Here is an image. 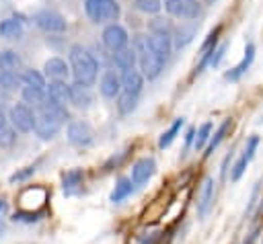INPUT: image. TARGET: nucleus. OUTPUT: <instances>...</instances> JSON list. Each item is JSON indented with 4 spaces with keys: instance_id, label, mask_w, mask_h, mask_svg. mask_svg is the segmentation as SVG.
<instances>
[{
    "instance_id": "18",
    "label": "nucleus",
    "mask_w": 263,
    "mask_h": 244,
    "mask_svg": "<svg viewBox=\"0 0 263 244\" xmlns=\"http://www.w3.org/2000/svg\"><path fill=\"white\" fill-rule=\"evenodd\" d=\"M111 62H113V66H115L117 70L127 72V70H134V66H136V62H138V53H136L134 47H125V49L115 51V53L111 55Z\"/></svg>"
},
{
    "instance_id": "37",
    "label": "nucleus",
    "mask_w": 263,
    "mask_h": 244,
    "mask_svg": "<svg viewBox=\"0 0 263 244\" xmlns=\"http://www.w3.org/2000/svg\"><path fill=\"white\" fill-rule=\"evenodd\" d=\"M6 100H8V90H2V88H0V105L6 103Z\"/></svg>"
},
{
    "instance_id": "10",
    "label": "nucleus",
    "mask_w": 263,
    "mask_h": 244,
    "mask_svg": "<svg viewBox=\"0 0 263 244\" xmlns=\"http://www.w3.org/2000/svg\"><path fill=\"white\" fill-rule=\"evenodd\" d=\"M257 146H259V137H257V135H251V137L247 139V146H245L247 152L240 154V158L234 162V166H232V170H230V178H232L234 182L245 174L249 162L253 160V156H255V152H257Z\"/></svg>"
},
{
    "instance_id": "32",
    "label": "nucleus",
    "mask_w": 263,
    "mask_h": 244,
    "mask_svg": "<svg viewBox=\"0 0 263 244\" xmlns=\"http://www.w3.org/2000/svg\"><path fill=\"white\" fill-rule=\"evenodd\" d=\"M193 37H195V27L191 25V27H181L179 31H177V35H175V47L177 49H183L185 45H189L191 41H193Z\"/></svg>"
},
{
    "instance_id": "30",
    "label": "nucleus",
    "mask_w": 263,
    "mask_h": 244,
    "mask_svg": "<svg viewBox=\"0 0 263 244\" xmlns=\"http://www.w3.org/2000/svg\"><path fill=\"white\" fill-rule=\"evenodd\" d=\"M18 66H21V57H18L16 51H12V49L0 51V70H10V72H14Z\"/></svg>"
},
{
    "instance_id": "4",
    "label": "nucleus",
    "mask_w": 263,
    "mask_h": 244,
    "mask_svg": "<svg viewBox=\"0 0 263 244\" xmlns=\"http://www.w3.org/2000/svg\"><path fill=\"white\" fill-rule=\"evenodd\" d=\"M138 47H136V53H138V64H140V70H142V76L148 78V80H154L160 76L162 68H164V59H160L158 55H154L148 45H146V37H138L136 39Z\"/></svg>"
},
{
    "instance_id": "3",
    "label": "nucleus",
    "mask_w": 263,
    "mask_h": 244,
    "mask_svg": "<svg viewBox=\"0 0 263 244\" xmlns=\"http://www.w3.org/2000/svg\"><path fill=\"white\" fill-rule=\"evenodd\" d=\"M84 12L86 16L101 25V23H115L121 14V6L117 0H84Z\"/></svg>"
},
{
    "instance_id": "8",
    "label": "nucleus",
    "mask_w": 263,
    "mask_h": 244,
    "mask_svg": "<svg viewBox=\"0 0 263 244\" xmlns=\"http://www.w3.org/2000/svg\"><path fill=\"white\" fill-rule=\"evenodd\" d=\"M35 25L45 31V33H64L66 31V21L62 14L53 12V10H39L33 14Z\"/></svg>"
},
{
    "instance_id": "9",
    "label": "nucleus",
    "mask_w": 263,
    "mask_h": 244,
    "mask_svg": "<svg viewBox=\"0 0 263 244\" xmlns=\"http://www.w3.org/2000/svg\"><path fill=\"white\" fill-rule=\"evenodd\" d=\"M164 8L175 18H195L199 14V2L197 0H166Z\"/></svg>"
},
{
    "instance_id": "26",
    "label": "nucleus",
    "mask_w": 263,
    "mask_h": 244,
    "mask_svg": "<svg viewBox=\"0 0 263 244\" xmlns=\"http://www.w3.org/2000/svg\"><path fill=\"white\" fill-rule=\"evenodd\" d=\"M138 100H140V94H129V92H121L117 96V111L121 115H132L138 107Z\"/></svg>"
},
{
    "instance_id": "13",
    "label": "nucleus",
    "mask_w": 263,
    "mask_h": 244,
    "mask_svg": "<svg viewBox=\"0 0 263 244\" xmlns=\"http://www.w3.org/2000/svg\"><path fill=\"white\" fill-rule=\"evenodd\" d=\"M156 172V162L152 158H140L132 164V182L134 185H144L152 178V174Z\"/></svg>"
},
{
    "instance_id": "7",
    "label": "nucleus",
    "mask_w": 263,
    "mask_h": 244,
    "mask_svg": "<svg viewBox=\"0 0 263 244\" xmlns=\"http://www.w3.org/2000/svg\"><path fill=\"white\" fill-rule=\"evenodd\" d=\"M127 41H129V35H127V31L121 25L111 23V25L105 27V31H103V45L109 51L115 53L119 49H125L127 47Z\"/></svg>"
},
{
    "instance_id": "34",
    "label": "nucleus",
    "mask_w": 263,
    "mask_h": 244,
    "mask_svg": "<svg viewBox=\"0 0 263 244\" xmlns=\"http://www.w3.org/2000/svg\"><path fill=\"white\" fill-rule=\"evenodd\" d=\"M14 141H16V131H14V127H12L10 123L2 125V127H0V148H10Z\"/></svg>"
},
{
    "instance_id": "17",
    "label": "nucleus",
    "mask_w": 263,
    "mask_h": 244,
    "mask_svg": "<svg viewBox=\"0 0 263 244\" xmlns=\"http://www.w3.org/2000/svg\"><path fill=\"white\" fill-rule=\"evenodd\" d=\"M253 59H255V45H253V43H249V45L245 47V55H242V59H240L234 68H230V70L224 74V78H226V80H232V82H234V80H238V78H240V76L251 68Z\"/></svg>"
},
{
    "instance_id": "20",
    "label": "nucleus",
    "mask_w": 263,
    "mask_h": 244,
    "mask_svg": "<svg viewBox=\"0 0 263 244\" xmlns=\"http://www.w3.org/2000/svg\"><path fill=\"white\" fill-rule=\"evenodd\" d=\"M43 70H45V76H49L51 80H64L70 72V68L66 66V62L62 57H49L43 64Z\"/></svg>"
},
{
    "instance_id": "19",
    "label": "nucleus",
    "mask_w": 263,
    "mask_h": 244,
    "mask_svg": "<svg viewBox=\"0 0 263 244\" xmlns=\"http://www.w3.org/2000/svg\"><path fill=\"white\" fill-rule=\"evenodd\" d=\"M90 103H92V96H90L88 86L72 82L70 84V105H74L76 109H88Z\"/></svg>"
},
{
    "instance_id": "23",
    "label": "nucleus",
    "mask_w": 263,
    "mask_h": 244,
    "mask_svg": "<svg viewBox=\"0 0 263 244\" xmlns=\"http://www.w3.org/2000/svg\"><path fill=\"white\" fill-rule=\"evenodd\" d=\"M132 191H134V182H132V178H127V176H121V178L115 182V189L111 191V195H109V201H113V203H119V201L127 199V197L132 195Z\"/></svg>"
},
{
    "instance_id": "29",
    "label": "nucleus",
    "mask_w": 263,
    "mask_h": 244,
    "mask_svg": "<svg viewBox=\"0 0 263 244\" xmlns=\"http://www.w3.org/2000/svg\"><path fill=\"white\" fill-rule=\"evenodd\" d=\"M18 86H23V80H21V74L16 72H10V70H0V88L2 90H16Z\"/></svg>"
},
{
    "instance_id": "27",
    "label": "nucleus",
    "mask_w": 263,
    "mask_h": 244,
    "mask_svg": "<svg viewBox=\"0 0 263 244\" xmlns=\"http://www.w3.org/2000/svg\"><path fill=\"white\" fill-rule=\"evenodd\" d=\"M21 96H23V103L25 105H29V107L33 105L35 109H39L45 103V98H47L43 90H35V88H29V86H23L21 88Z\"/></svg>"
},
{
    "instance_id": "5",
    "label": "nucleus",
    "mask_w": 263,
    "mask_h": 244,
    "mask_svg": "<svg viewBox=\"0 0 263 244\" xmlns=\"http://www.w3.org/2000/svg\"><path fill=\"white\" fill-rule=\"evenodd\" d=\"M8 121L14 127V131L21 133H29L33 131V123H35V111L25 105V103H14L8 111Z\"/></svg>"
},
{
    "instance_id": "25",
    "label": "nucleus",
    "mask_w": 263,
    "mask_h": 244,
    "mask_svg": "<svg viewBox=\"0 0 263 244\" xmlns=\"http://www.w3.org/2000/svg\"><path fill=\"white\" fill-rule=\"evenodd\" d=\"M23 35V23L16 18H4L0 23V37L4 39H18Z\"/></svg>"
},
{
    "instance_id": "24",
    "label": "nucleus",
    "mask_w": 263,
    "mask_h": 244,
    "mask_svg": "<svg viewBox=\"0 0 263 244\" xmlns=\"http://www.w3.org/2000/svg\"><path fill=\"white\" fill-rule=\"evenodd\" d=\"M21 80H23V86H29V88H35V90H43L47 88V82H45V74L37 72V70H25L21 74Z\"/></svg>"
},
{
    "instance_id": "31",
    "label": "nucleus",
    "mask_w": 263,
    "mask_h": 244,
    "mask_svg": "<svg viewBox=\"0 0 263 244\" xmlns=\"http://www.w3.org/2000/svg\"><path fill=\"white\" fill-rule=\"evenodd\" d=\"M210 137H212V123H210V121H205V123H201V125H199L197 133H195L193 148H195V150H203V148H205V144L210 141Z\"/></svg>"
},
{
    "instance_id": "2",
    "label": "nucleus",
    "mask_w": 263,
    "mask_h": 244,
    "mask_svg": "<svg viewBox=\"0 0 263 244\" xmlns=\"http://www.w3.org/2000/svg\"><path fill=\"white\" fill-rule=\"evenodd\" d=\"M68 57H70V72L74 76V82L84 86L95 84L99 74V64L92 57V53L82 45H72Z\"/></svg>"
},
{
    "instance_id": "33",
    "label": "nucleus",
    "mask_w": 263,
    "mask_h": 244,
    "mask_svg": "<svg viewBox=\"0 0 263 244\" xmlns=\"http://www.w3.org/2000/svg\"><path fill=\"white\" fill-rule=\"evenodd\" d=\"M134 6H136V10H140L144 14H156V12H160L162 2L160 0H134Z\"/></svg>"
},
{
    "instance_id": "14",
    "label": "nucleus",
    "mask_w": 263,
    "mask_h": 244,
    "mask_svg": "<svg viewBox=\"0 0 263 244\" xmlns=\"http://www.w3.org/2000/svg\"><path fill=\"white\" fill-rule=\"evenodd\" d=\"M45 96L51 103L66 107L70 103V84H66V80H49L45 88Z\"/></svg>"
},
{
    "instance_id": "39",
    "label": "nucleus",
    "mask_w": 263,
    "mask_h": 244,
    "mask_svg": "<svg viewBox=\"0 0 263 244\" xmlns=\"http://www.w3.org/2000/svg\"><path fill=\"white\" fill-rule=\"evenodd\" d=\"M261 244H263V238H261Z\"/></svg>"
},
{
    "instance_id": "36",
    "label": "nucleus",
    "mask_w": 263,
    "mask_h": 244,
    "mask_svg": "<svg viewBox=\"0 0 263 244\" xmlns=\"http://www.w3.org/2000/svg\"><path fill=\"white\" fill-rule=\"evenodd\" d=\"M33 172H35V166H25V170H21V172H14V174L10 176V182H21V180L29 178Z\"/></svg>"
},
{
    "instance_id": "38",
    "label": "nucleus",
    "mask_w": 263,
    "mask_h": 244,
    "mask_svg": "<svg viewBox=\"0 0 263 244\" xmlns=\"http://www.w3.org/2000/svg\"><path fill=\"white\" fill-rule=\"evenodd\" d=\"M2 209H4V203H2V201H0V213H2Z\"/></svg>"
},
{
    "instance_id": "35",
    "label": "nucleus",
    "mask_w": 263,
    "mask_h": 244,
    "mask_svg": "<svg viewBox=\"0 0 263 244\" xmlns=\"http://www.w3.org/2000/svg\"><path fill=\"white\" fill-rule=\"evenodd\" d=\"M226 49H228V43H222V45H220V47L214 51V55H212V59H210V66H212V68H216V66L222 62V57H224Z\"/></svg>"
},
{
    "instance_id": "28",
    "label": "nucleus",
    "mask_w": 263,
    "mask_h": 244,
    "mask_svg": "<svg viewBox=\"0 0 263 244\" xmlns=\"http://www.w3.org/2000/svg\"><path fill=\"white\" fill-rule=\"evenodd\" d=\"M181 127H183V117H177V119L173 121V125H171L166 131H162V135H160V139H158V148H168V146L175 141V137L181 133Z\"/></svg>"
},
{
    "instance_id": "21",
    "label": "nucleus",
    "mask_w": 263,
    "mask_h": 244,
    "mask_svg": "<svg viewBox=\"0 0 263 244\" xmlns=\"http://www.w3.org/2000/svg\"><path fill=\"white\" fill-rule=\"evenodd\" d=\"M230 127H232V119L228 117V119H224V121L220 123V127L216 129V133L210 137V141H208V146H205V156H212V154H214V150H216V148L222 144V139L228 135Z\"/></svg>"
},
{
    "instance_id": "11",
    "label": "nucleus",
    "mask_w": 263,
    "mask_h": 244,
    "mask_svg": "<svg viewBox=\"0 0 263 244\" xmlns=\"http://www.w3.org/2000/svg\"><path fill=\"white\" fill-rule=\"evenodd\" d=\"M146 45L154 55H158L160 59L166 62V57H168V53L173 49V37L166 35V33H150L146 37Z\"/></svg>"
},
{
    "instance_id": "15",
    "label": "nucleus",
    "mask_w": 263,
    "mask_h": 244,
    "mask_svg": "<svg viewBox=\"0 0 263 244\" xmlns=\"http://www.w3.org/2000/svg\"><path fill=\"white\" fill-rule=\"evenodd\" d=\"M99 90L105 98H117L121 94V78L113 72V70H107L103 76H101V82H99Z\"/></svg>"
},
{
    "instance_id": "22",
    "label": "nucleus",
    "mask_w": 263,
    "mask_h": 244,
    "mask_svg": "<svg viewBox=\"0 0 263 244\" xmlns=\"http://www.w3.org/2000/svg\"><path fill=\"white\" fill-rule=\"evenodd\" d=\"M82 178H84L82 168H70V170H66V172L62 174L64 191H66L68 195H72V193H74V189H78V187L82 185Z\"/></svg>"
},
{
    "instance_id": "6",
    "label": "nucleus",
    "mask_w": 263,
    "mask_h": 244,
    "mask_svg": "<svg viewBox=\"0 0 263 244\" xmlns=\"http://www.w3.org/2000/svg\"><path fill=\"white\" fill-rule=\"evenodd\" d=\"M66 135H68V141L76 148H88L95 141V131L86 121H72L68 125Z\"/></svg>"
},
{
    "instance_id": "1",
    "label": "nucleus",
    "mask_w": 263,
    "mask_h": 244,
    "mask_svg": "<svg viewBox=\"0 0 263 244\" xmlns=\"http://www.w3.org/2000/svg\"><path fill=\"white\" fill-rule=\"evenodd\" d=\"M68 119V111L62 105L51 103L49 98H45V103L35 109V123H33V131L39 139H51L58 135V131L62 129L64 121Z\"/></svg>"
},
{
    "instance_id": "16",
    "label": "nucleus",
    "mask_w": 263,
    "mask_h": 244,
    "mask_svg": "<svg viewBox=\"0 0 263 244\" xmlns=\"http://www.w3.org/2000/svg\"><path fill=\"white\" fill-rule=\"evenodd\" d=\"M121 92H129V94H140L142 86H144V76L140 70H127L121 72Z\"/></svg>"
},
{
    "instance_id": "12",
    "label": "nucleus",
    "mask_w": 263,
    "mask_h": 244,
    "mask_svg": "<svg viewBox=\"0 0 263 244\" xmlns=\"http://www.w3.org/2000/svg\"><path fill=\"white\" fill-rule=\"evenodd\" d=\"M214 178H205L201 182V189H199V195H197V215L199 217H205L212 207H214V197H216V187H214Z\"/></svg>"
}]
</instances>
